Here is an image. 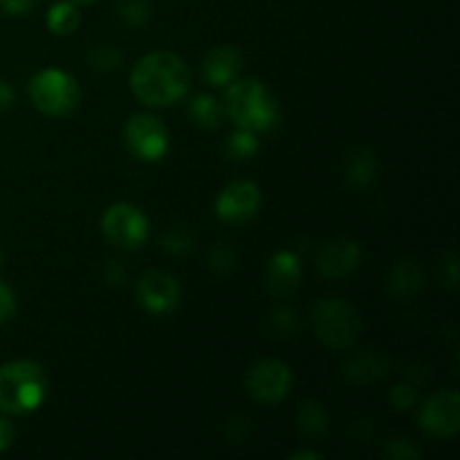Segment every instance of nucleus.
<instances>
[{
  "label": "nucleus",
  "instance_id": "obj_1",
  "mask_svg": "<svg viewBox=\"0 0 460 460\" xmlns=\"http://www.w3.org/2000/svg\"><path fill=\"white\" fill-rule=\"evenodd\" d=\"M191 72L173 52H151L130 70V90L146 106L164 108L180 102L189 93Z\"/></svg>",
  "mask_w": 460,
  "mask_h": 460
},
{
  "label": "nucleus",
  "instance_id": "obj_2",
  "mask_svg": "<svg viewBox=\"0 0 460 460\" xmlns=\"http://www.w3.org/2000/svg\"><path fill=\"white\" fill-rule=\"evenodd\" d=\"M225 111L234 124L250 133H265L279 119L277 97L268 85L256 79H241L229 84Z\"/></svg>",
  "mask_w": 460,
  "mask_h": 460
},
{
  "label": "nucleus",
  "instance_id": "obj_3",
  "mask_svg": "<svg viewBox=\"0 0 460 460\" xmlns=\"http://www.w3.org/2000/svg\"><path fill=\"white\" fill-rule=\"evenodd\" d=\"M48 394V377L36 362L18 359L0 367V409L7 413H30L40 407Z\"/></svg>",
  "mask_w": 460,
  "mask_h": 460
},
{
  "label": "nucleus",
  "instance_id": "obj_4",
  "mask_svg": "<svg viewBox=\"0 0 460 460\" xmlns=\"http://www.w3.org/2000/svg\"><path fill=\"white\" fill-rule=\"evenodd\" d=\"M314 332L332 350H346L358 341L362 319L358 308L344 299L319 301L313 310Z\"/></svg>",
  "mask_w": 460,
  "mask_h": 460
},
{
  "label": "nucleus",
  "instance_id": "obj_5",
  "mask_svg": "<svg viewBox=\"0 0 460 460\" xmlns=\"http://www.w3.org/2000/svg\"><path fill=\"white\" fill-rule=\"evenodd\" d=\"M30 99L43 115L67 117L79 108L81 88L72 75L49 67L30 81Z\"/></svg>",
  "mask_w": 460,
  "mask_h": 460
},
{
  "label": "nucleus",
  "instance_id": "obj_6",
  "mask_svg": "<svg viewBox=\"0 0 460 460\" xmlns=\"http://www.w3.org/2000/svg\"><path fill=\"white\" fill-rule=\"evenodd\" d=\"M102 232L111 245L119 250H137L148 238V220L137 207L115 202L102 218Z\"/></svg>",
  "mask_w": 460,
  "mask_h": 460
},
{
  "label": "nucleus",
  "instance_id": "obj_7",
  "mask_svg": "<svg viewBox=\"0 0 460 460\" xmlns=\"http://www.w3.org/2000/svg\"><path fill=\"white\" fill-rule=\"evenodd\" d=\"M126 144L144 162H157L169 151V133L153 115H135L126 124Z\"/></svg>",
  "mask_w": 460,
  "mask_h": 460
},
{
  "label": "nucleus",
  "instance_id": "obj_8",
  "mask_svg": "<svg viewBox=\"0 0 460 460\" xmlns=\"http://www.w3.org/2000/svg\"><path fill=\"white\" fill-rule=\"evenodd\" d=\"M292 386V371L281 359H263L247 376V391L259 402H281Z\"/></svg>",
  "mask_w": 460,
  "mask_h": 460
},
{
  "label": "nucleus",
  "instance_id": "obj_9",
  "mask_svg": "<svg viewBox=\"0 0 460 460\" xmlns=\"http://www.w3.org/2000/svg\"><path fill=\"white\" fill-rule=\"evenodd\" d=\"M261 191L250 180H236L220 191L216 200V214L223 223L245 225L259 214Z\"/></svg>",
  "mask_w": 460,
  "mask_h": 460
},
{
  "label": "nucleus",
  "instance_id": "obj_10",
  "mask_svg": "<svg viewBox=\"0 0 460 460\" xmlns=\"http://www.w3.org/2000/svg\"><path fill=\"white\" fill-rule=\"evenodd\" d=\"M422 429L436 438H452L460 429V398L456 391H438L420 409Z\"/></svg>",
  "mask_w": 460,
  "mask_h": 460
},
{
  "label": "nucleus",
  "instance_id": "obj_11",
  "mask_svg": "<svg viewBox=\"0 0 460 460\" xmlns=\"http://www.w3.org/2000/svg\"><path fill=\"white\" fill-rule=\"evenodd\" d=\"M137 299L148 313L166 314L178 305L180 286L171 274L151 270L137 283Z\"/></svg>",
  "mask_w": 460,
  "mask_h": 460
},
{
  "label": "nucleus",
  "instance_id": "obj_12",
  "mask_svg": "<svg viewBox=\"0 0 460 460\" xmlns=\"http://www.w3.org/2000/svg\"><path fill=\"white\" fill-rule=\"evenodd\" d=\"M359 263V247L349 238H337L322 247L317 256L319 274L326 279H344L355 272Z\"/></svg>",
  "mask_w": 460,
  "mask_h": 460
},
{
  "label": "nucleus",
  "instance_id": "obj_13",
  "mask_svg": "<svg viewBox=\"0 0 460 460\" xmlns=\"http://www.w3.org/2000/svg\"><path fill=\"white\" fill-rule=\"evenodd\" d=\"M243 67V54L234 45H218L202 61V75L211 85H229L236 81Z\"/></svg>",
  "mask_w": 460,
  "mask_h": 460
},
{
  "label": "nucleus",
  "instance_id": "obj_14",
  "mask_svg": "<svg viewBox=\"0 0 460 460\" xmlns=\"http://www.w3.org/2000/svg\"><path fill=\"white\" fill-rule=\"evenodd\" d=\"M268 290L279 299H286L299 288L301 265L290 252H277L268 265Z\"/></svg>",
  "mask_w": 460,
  "mask_h": 460
},
{
  "label": "nucleus",
  "instance_id": "obj_15",
  "mask_svg": "<svg viewBox=\"0 0 460 460\" xmlns=\"http://www.w3.org/2000/svg\"><path fill=\"white\" fill-rule=\"evenodd\" d=\"M386 373V359L376 353L358 355L346 367V377L355 385H368V382L382 380Z\"/></svg>",
  "mask_w": 460,
  "mask_h": 460
},
{
  "label": "nucleus",
  "instance_id": "obj_16",
  "mask_svg": "<svg viewBox=\"0 0 460 460\" xmlns=\"http://www.w3.org/2000/svg\"><path fill=\"white\" fill-rule=\"evenodd\" d=\"M79 9H76V4L72 0H61V3L52 4L48 12V27L57 36L72 34L79 27Z\"/></svg>",
  "mask_w": 460,
  "mask_h": 460
},
{
  "label": "nucleus",
  "instance_id": "obj_17",
  "mask_svg": "<svg viewBox=\"0 0 460 460\" xmlns=\"http://www.w3.org/2000/svg\"><path fill=\"white\" fill-rule=\"evenodd\" d=\"M189 115L202 128H218L220 121H223V106H220V102L216 97L198 94L189 103Z\"/></svg>",
  "mask_w": 460,
  "mask_h": 460
},
{
  "label": "nucleus",
  "instance_id": "obj_18",
  "mask_svg": "<svg viewBox=\"0 0 460 460\" xmlns=\"http://www.w3.org/2000/svg\"><path fill=\"white\" fill-rule=\"evenodd\" d=\"M422 283V274L420 270H418L416 263H411V261H404V263H400L398 268L394 270V274H391V292L398 296H411L413 292L420 288Z\"/></svg>",
  "mask_w": 460,
  "mask_h": 460
},
{
  "label": "nucleus",
  "instance_id": "obj_19",
  "mask_svg": "<svg viewBox=\"0 0 460 460\" xmlns=\"http://www.w3.org/2000/svg\"><path fill=\"white\" fill-rule=\"evenodd\" d=\"M376 171H377V162L376 157H373V153L359 151L349 160V169H346V173H349L350 184H355V187H364V184L371 182Z\"/></svg>",
  "mask_w": 460,
  "mask_h": 460
},
{
  "label": "nucleus",
  "instance_id": "obj_20",
  "mask_svg": "<svg viewBox=\"0 0 460 460\" xmlns=\"http://www.w3.org/2000/svg\"><path fill=\"white\" fill-rule=\"evenodd\" d=\"M259 151V139L250 130L238 128L232 137L227 139V153L232 160H250Z\"/></svg>",
  "mask_w": 460,
  "mask_h": 460
},
{
  "label": "nucleus",
  "instance_id": "obj_21",
  "mask_svg": "<svg viewBox=\"0 0 460 460\" xmlns=\"http://www.w3.org/2000/svg\"><path fill=\"white\" fill-rule=\"evenodd\" d=\"M119 16L126 25L139 27L151 16V4H148V0H121Z\"/></svg>",
  "mask_w": 460,
  "mask_h": 460
},
{
  "label": "nucleus",
  "instance_id": "obj_22",
  "mask_svg": "<svg viewBox=\"0 0 460 460\" xmlns=\"http://www.w3.org/2000/svg\"><path fill=\"white\" fill-rule=\"evenodd\" d=\"M299 427L304 434L308 436H319L326 429V416H323L322 407L319 404L308 402L299 413Z\"/></svg>",
  "mask_w": 460,
  "mask_h": 460
},
{
  "label": "nucleus",
  "instance_id": "obj_23",
  "mask_svg": "<svg viewBox=\"0 0 460 460\" xmlns=\"http://www.w3.org/2000/svg\"><path fill=\"white\" fill-rule=\"evenodd\" d=\"M88 63L94 72L115 70V67L121 63V54L117 52L112 45H97V48L90 52Z\"/></svg>",
  "mask_w": 460,
  "mask_h": 460
},
{
  "label": "nucleus",
  "instance_id": "obj_24",
  "mask_svg": "<svg viewBox=\"0 0 460 460\" xmlns=\"http://www.w3.org/2000/svg\"><path fill=\"white\" fill-rule=\"evenodd\" d=\"M193 245V238L189 236L187 229L182 225H175L169 232L162 236V247H164L169 254H187Z\"/></svg>",
  "mask_w": 460,
  "mask_h": 460
},
{
  "label": "nucleus",
  "instance_id": "obj_25",
  "mask_svg": "<svg viewBox=\"0 0 460 460\" xmlns=\"http://www.w3.org/2000/svg\"><path fill=\"white\" fill-rule=\"evenodd\" d=\"M236 259H234V252L225 245H216L209 254V265L216 272H229L234 268Z\"/></svg>",
  "mask_w": 460,
  "mask_h": 460
},
{
  "label": "nucleus",
  "instance_id": "obj_26",
  "mask_svg": "<svg viewBox=\"0 0 460 460\" xmlns=\"http://www.w3.org/2000/svg\"><path fill=\"white\" fill-rule=\"evenodd\" d=\"M389 400L394 402L395 409L404 411V409H411L413 404H416L418 394H416V389H411V386L398 385V386H394V391H391Z\"/></svg>",
  "mask_w": 460,
  "mask_h": 460
},
{
  "label": "nucleus",
  "instance_id": "obj_27",
  "mask_svg": "<svg viewBox=\"0 0 460 460\" xmlns=\"http://www.w3.org/2000/svg\"><path fill=\"white\" fill-rule=\"evenodd\" d=\"M16 314V295L7 283L0 281V323L9 322Z\"/></svg>",
  "mask_w": 460,
  "mask_h": 460
},
{
  "label": "nucleus",
  "instance_id": "obj_28",
  "mask_svg": "<svg viewBox=\"0 0 460 460\" xmlns=\"http://www.w3.org/2000/svg\"><path fill=\"white\" fill-rule=\"evenodd\" d=\"M4 7V12L12 13V16H22V13L31 12L36 7L39 0H0Z\"/></svg>",
  "mask_w": 460,
  "mask_h": 460
},
{
  "label": "nucleus",
  "instance_id": "obj_29",
  "mask_svg": "<svg viewBox=\"0 0 460 460\" xmlns=\"http://www.w3.org/2000/svg\"><path fill=\"white\" fill-rule=\"evenodd\" d=\"M12 443H13L12 425H9L7 420H3V418H0V452H4V449L12 447Z\"/></svg>",
  "mask_w": 460,
  "mask_h": 460
},
{
  "label": "nucleus",
  "instance_id": "obj_30",
  "mask_svg": "<svg viewBox=\"0 0 460 460\" xmlns=\"http://www.w3.org/2000/svg\"><path fill=\"white\" fill-rule=\"evenodd\" d=\"M274 323H277V328L281 332H290L288 323H290V326H296V319H295V314L290 313V310H281V313L274 314Z\"/></svg>",
  "mask_w": 460,
  "mask_h": 460
},
{
  "label": "nucleus",
  "instance_id": "obj_31",
  "mask_svg": "<svg viewBox=\"0 0 460 460\" xmlns=\"http://www.w3.org/2000/svg\"><path fill=\"white\" fill-rule=\"evenodd\" d=\"M13 103V90L9 88L7 81H0V111H7Z\"/></svg>",
  "mask_w": 460,
  "mask_h": 460
},
{
  "label": "nucleus",
  "instance_id": "obj_32",
  "mask_svg": "<svg viewBox=\"0 0 460 460\" xmlns=\"http://www.w3.org/2000/svg\"><path fill=\"white\" fill-rule=\"evenodd\" d=\"M106 277L111 283H121L124 281V270H117V263H111L106 270Z\"/></svg>",
  "mask_w": 460,
  "mask_h": 460
},
{
  "label": "nucleus",
  "instance_id": "obj_33",
  "mask_svg": "<svg viewBox=\"0 0 460 460\" xmlns=\"http://www.w3.org/2000/svg\"><path fill=\"white\" fill-rule=\"evenodd\" d=\"M290 458H313V460H317V458H322V454H317V452H296V454H292Z\"/></svg>",
  "mask_w": 460,
  "mask_h": 460
},
{
  "label": "nucleus",
  "instance_id": "obj_34",
  "mask_svg": "<svg viewBox=\"0 0 460 460\" xmlns=\"http://www.w3.org/2000/svg\"><path fill=\"white\" fill-rule=\"evenodd\" d=\"M75 4H88V3H94V0H72Z\"/></svg>",
  "mask_w": 460,
  "mask_h": 460
}]
</instances>
